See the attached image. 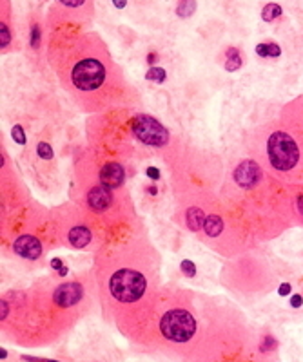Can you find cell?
<instances>
[{
  "label": "cell",
  "instance_id": "cell-21",
  "mask_svg": "<svg viewBox=\"0 0 303 362\" xmlns=\"http://www.w3.org/2000/svg\"><path fill=\"white\" fill-rule=\"evenodd\" d=\"M11 134H13V139H15V141H18L20 145L26 143V134H24L22 127H18V125H17V127H13Z\"/></svg>",
  "mask_w": 303,
  "mask_h": 362
},
{
  "label": "cell",
  "instance_id": "cell-8",
  "mask_svg": "<svg viewBox=\"0 0 303 362\" xmlns=\"http://www.w3.org/2000/svg\"><path fill=\"white\" fill-rule=\"evenodd\" d=\"M124 167L118 165V163H107L106 167L100 170V181L102 187L106 189H116L120 185L124 183Z\"/></svg>",
  "mask_w": 303,
  "mask_h": 362
},
{
  "label": "cell",
  "instance_id": "cell-29",
  "mask_svg": "<svg viewBox=\"0 0 303 362\" xmlns=\"http://www.w3.org/2000/svg\"><path fill=\"white\" fill-rule=\"evenodd\" d=\"M51 266L55 268V270H62V261H60V259H53Z\"/></svg>",
  "mask_w": 303,
  "mask_h": 362
},
{
  "label": "cell",
  "instance_id": "cell-9",
  "mask_svg": "<svg viewBox=\"0 0 303 362\" xmlns=\"http://www.w3.org/2000/svg\"><path fill=\"white\" fill-rule=\"evenodd\" d=\"M15 252L26 259H38L42 254V246L40 241L33 235H22L15 241Z\"/></svg>",
  "mask_w": 303,
  "mask_h": 362
},
{
  "label": "cell",
  "instance_id": "cell-26",
  "mask_svg": "<svg viewBox=\"0 0 303 362\" xmlns=\"http://www.w3.org/2000/svg\"><path fill=\"white\" fill-rule=\"evenodd\" d=\"M289 292H291V284L289 283H283L280 286V290H278V294H280V296H287Z\"/></svg>",
  "mask_w": 303,
  "mask_h": 362
},
{
  "label": "cell",
  "instance_id": "cell-15",
  "mask_svg": "<svg viewBox=\"0 0 303 362\" xmlns=\"http://www.w3.org/2000/svg\"><path fill=\"white\" fill-rule=\"evenodd\" d=\"M280 15H281V7L278 6V4H267V6L264 7V11H262V17H264V20H267V22L278 18Z\"/></svg>",
  "mask_w": 303,
  "mask_h": 362
},
{
  "label": "cell",
  "instance_id": "cell-24",
  "mask_svg": "<svg viewBox=\"0 0 303 362\" xmlns=\"http://www.w3.org/2000/svg\"><path fill=\"white\" fill-rule=\"evenodd\" d=\"M267 51H269V56H272V58H276V56H280V47L276 44H267Z\"/></svg>",
  "mask_w": 303,
  "mask_h": 362
},
{
  "label": "cell",
  "instance_id": "cell-14",
  "mask_svg": "<svg viewBox=\"0 0 303 362\" xmlns=\"http://www.w3.org/2000/svg\"><path fill=\"white\" fill-rule=\"evenodd\" d=\"M227 56H229V58H227L225 69H227V71H236V69H238V67L241 66L240 53H238V51H236V49H229V51H227Z\"/></svg>",
  "mask_w": 303,
  "mask_h": 362
},
{
  "label": "cell",
  "instance_id": "cell-35",
  "mask_svg": "<svg viewBox=\"0 0 303 362\" xmlns=\"http://www.w3.org/2000/svg\"><path fill=\"white\" fill-rule=\"evenodd\" d=\"M147 60H149V62H154V60H156V56H154V55H149V58H147Z\"/></svg>",
  "mask_w": 303,
  "mask_h": 362
},
{
  "label": "cell",
  "instance_id": "cell-10",
  "mask_svg": "<svg viewBox=\"0 0 303 362\" xmlns=\"http://www.w3.org/2000/svg\"><path fill=\"white\" fill-rule=\"evenodd\" d=\"M87 203L93 210L96 212H102L106 210L107 206L111 205V194H109V189L106 187H95V189H91V192L87 194Z\"/></svg>",
  "mask_w": 303,
  "mask_h": 362
},
{
  "label": "cell",
  "instance_id": "cell-7",
  "mask_svg": "<svg viewBox=\"0 0 303 362\" xmlns=\"http://www.w3.org/2000/svg\"><path fill=\"white\" fill-rule=\"evenodd\" d=\"M80 297H82V286L76 283H66L62 286H58L55 290V302L58 306H64V308H69L76 304L80 301Z\"/></svg>",
  "mask_w": 303,
  "mask_h": 362
},
{
  "label": "cell",
  "instance_id": "cell-1",
  "mask_svg": "<svg viewBox=\"0 0 303 362\" xmlns=\"http://www.w3.org/2000/svg\"><path fill=\"white\" fill-rule=\"evenodd\" d=\"M147 288V281L140 272L135 270H118L109 281V290L113 297L120 302H135L138 301Z\"/></svg>",
  "mask_w": 303,
  "mask_h": 362
},
{
  "label": "cell",
  "instance_id": "cell-30",
  "mask_svg": "<svg viewBox=\"0 0 303 362\" xmlns=\"http://www.w3.org/2000/svg\"><path fill=\"white\" fill-rule=\"evenodd\" d=\"M26 361H31V362H58V361H44V359H35V357H24Z\"/></svg>",
  "mask_w": 303,
  "mask_h": 362
},
{
  "label": "cell",
  "instance_id": "cell-22",
  "mask_svg": "<svg viewBox=\"0 0 303 362\" xmlns=\"http://www.w3.org/2000/svg\"><path fill=\"white\" fill-rule=\"evenodd\" d=\"M38 42H40V29L35 26V28L31 29V45H33V47H38Z\"/></svg>",
  "mask_w": 303,
  "mask_h": 362
},
{
  "label": "cell",
  "instance_id": "cell-11",
  "mask_svg": "<svg viewBox=\"0 0 303 362\" xmlns=\"http://www.w3.org/2000/svg\"><path fill=\"white\" fill-rule=\"evenodd\" d=\"M91 241V232L85 227H76L69 232V243L76 248H84L85 245H89Z\"/></svg>",
  "mask_w": 303,
  "mask_h": 362
},
{
  "label": "cell",
  "instance_id": "cell-5",
  "mask_svg": "<svg viewBox=\"0 0 303 362\" xmlns=\"http://www.w3.org/2000/svg\"><path fill=\"white\" fill-rule=\"evenodd\" d=\"M133 131L142 143L151 145V147H163L169 139L167 129L147 114L136 116V120L133 122Z\"/></svg>",
  "mask_w": 303,
  "mask_h": 362
},
{
  "label": "cell",
  "instance_id": "cell-33",
  "mask_svg": "<svg viewBox=\"0 0 303 362\" xmlns=\"http://www.w3.org/2000/svg\"><path fill=\"white\" fill-rule=\"evenodd\" d=\"M114 7H125V2H114Z\"/></svg>",
  "mask_w": 303,
  "mask_h": 362
},
{
  "label": "cell",
  "instance_id": "cell-12",
  "mask_svg": "<svg viewBox=\"0 0 303 362\" xmlns=\"http://www.w3.org/2000/svg\"><path fill=\"white\" fill-rule=\"evenodd\" d=\"M203 223H205V216H203V212L200 208H189L187 210V225H189V229L192 232L202 229Z\"/></svg>",
  "mask_w": 303,
  "mask_h": 362
},
{
  "label": "cell",
  "instance_id": "cell-18",
  "mask_svg": "<svg viewBox=\"0 0 303 362\" xmlns=\"http://www.w3.org/2000/svg\"><path fill=\"white\" fill-rule=\"evenodd\" d=\"M37 151H38V156L42 158V160H51V158H53V149H51L47 143H44V141L38 143V149H37Z\"/></svg>",
  "mask_w": 303,
  "mask_h": 362
},
{
  "label": "cell",
  "instance_id": "cell-3",
  "mask_svg": "<svg viewBox=\"0 0 303 362\" xmlns=\"http://www.w3.org/2000/svg\"><path fill=\"white\" fill-rule=\"evenodd\" d=\"M160 329L165 339L173 342H187L196 331V321L186 310H171L160 321Z\"/></svg>",
  "mask_w": 303,
  "mask_h": 362
},
{
  "label": "cell",
  "instance_id": "cell-31",
  "mask_svg": "<svg viewBox=\"0 0 303 362\" xmlns=\"http://www.w3.org/2000/svg\"><path fill=\"white\" fill-rule=\"evenodd\" d=\"M6 315H7V302H2V313H0V317L6 319Z\"/></svg>",
  "mask_w": 303,
  "mask_h": 362
},
{
  "label": "cell",
  "instance_id": "cell-19",
  "mask_svg": "<svg viewBox=\"0 0 303 362\" xmlns=\"http://www.w3.org/2000/svg\"><path fill=\"white\" fill-rule=\"evenodd\" d=\"M180 268H182V272L186 273V275H189V277H192V275L196 273V266H194V264H192V261H189V259L182 261Z\"/></svg>",
  "mask_w": 303,
  "mask_h": 362
},
{
  "label": "cell",
  "instance_id": "cell-16",
  "mask_svg": "<svg viewBox=\"0 0 303 362\" xmlns=\"http://www.w3.org/2000/svg\"><path fill=\"white\" fill-rule=\"evenodd\" d=\"M147 80H152V82H158V84H162L163 80H165V71L160 69V67H152L149 69V72L146 74Z\"/></svg>",
  "mask_w": 303,
  "mask_h": 362
},
{
  "label": "cell",
  "instance_id": "cell-2",
  "mask_svg": "<svg viewBox=\"0 0 303 362\" xmlns=\"http://www.w3.org/2000/svg\"><path fill=\"white\" fill-rule=\"evenodd\" d=\"M267 152H269V160L276 170L287 172L294 168V165L300 160V151H298L296 141L289 136L287 132H274L267 141Z\"/></svg>",
  "mask_w": 303,
  "mask_h": 362
},
{
  "label": "cell",
  "instance_id": "cell-17",
  "mask_svg": "<svg viewBox=\"0 0 303 362\" xmlns=\"http://www.w3.org/2000/svg\"><path fill=\"white\" fill-rule=\"evenodd\" d=\"M194 7H196L194 2H182V4H178V7H176V13H178L180 17H189V15H192Z\"/></svg>",
  "mask_w": 303,
  "mask_h": 362
},
{
  "label": "cell",
  "instance_id": "cell-23",
  "mask_svg": "<svg viewBox=\"0 0 303 362\" xmlns=\"http://www.w3.org/2000/svg\"><path fill=\"white\" fill-rule=\"evenodd\" d=\"M272 348H276V340L272 339V337H267V339L264 340V344H262V351H269V350H272Z\"/></svg>",
  "mask_w": 303,
  "mask_h": 362
},
{
  "label": "cell",
  "instance_id": "cell-27",
  "mask_svg": "<svg viewBox=\"0 0 303 362\" xmlns=\"http://www.w3.org/2000/svg\"><path fill=\"white\" fill-rule=\"evenodd\" d=\"M302 302H303L302 296H292L291 304H292V306H294V308H300V306H302Z\"/></svg>",
  "mask_w": 303,
  "mask_h": 362
},
{
  "label": "cell",
  "instance_id": "cell-32",
  "mask_svg": "<svg viewBox=\"0 0 303 362\" xmlns=\"http://www.w3.org/2000/svg\"><path fill=\"white\" fill-rule=\"evenodd\" d=\"M298 206H300V210H302V214H303V196L298 199Z\"/></svg>",
  "mask_w": 303,
  "mask_h": 362
},
{
  "label": "cell",
  "instance_id": "cell-25",
  "mask_svg": "<svg viewBox=\"0 0 303 362\" xmlns=\"http://www.w3.org/2000/svg\"><path fill=\"white\" fill-rule=\"evenodd\" d=\"M256 53H258L260 56H269V51H267V44H258L256 45Z\"/></svg>",
  "mask_w": 303,
  "mask_h": 362
},
{
  "label": "cell",
  "instance_id": "cell-13",
  "mask_svg": "<svg viewBox=\"0 0 303 362\" xmlns=\"http://www.w3.org/2000/svg\"><path fill=\"white\" fill-rule=\"evenodd\" d=\"M203 230H205V234L211 235V237H216V235H220V232L224 230L222 217H218V216H209V217H205Z\"/></svg>",
  "mask_w": 303,
  "mask_h": 362
},
{
  "label": "cell",
  "instance_id": "cell-6",
  "mask_svg": "<svg viewBox=\"0 0 303 362\" xmlns=\"http://www.w3.org/2000/svg\"><path fill=\"white\" fill-rule=\"evenodd\" d=\"M260 178H262V170L251 160H245L243 163H240L234 170L236 183L240 185V187H243V189H253L254 185L260 181Z\"/></svg>",
  "mask_w": 303,
  "mask_h": 362
},
{
  "label": "cell",
  "instance_id": "cell-28",
  "mask_svg": "<svg viewBox=\"0 0 303 362\" xmlns=\"http://www.w3.org/2000/svg\"><path fill=\"white\" fill-rule=\"evenodd\" d=\"M147 176H151L152 179H158V176H160V174H158V168H154V167L147 168Z\"/></svg>",
  "mask_w": 303,
  "mask_h": 362
},
{
  "label": "cell",
  "instance_id": "cell-20",
  "mask_svg": "<svg viewBox=\"0 0 303 362\" xmlns=\"http://www.w3.org/2000/svg\"><path fill=\"white\" fill-rule=\"evenodd\" d=\"M9 40H11V36H9V29H7V26H0V44H2V47H6L7 44H9Z\"/></svg>",
  "mask_w": 303,
  "mask_h": 362
},
{
  "label": "cell",
  "instance_id": "cell-4",
  "mask_svg": "<svg viewBox=\"0 0 303 362\" xmlns=\"http://www.w3.org/2000/svg\"><path fill=\"white\" fill-rule=\"evenodd\" d=\"M106 66L98 58H82L71 71V82L80 91H96L106 82Z\"/></svg>",
  "mask_w": 303,
  "mask_h": 362
},
{
  "label": "cell",
  "instance_id": "cell-34",
  "mask_svg": "<svg viewBox=\"0 0 303 362\" xmlns=\"http://www.w3.org/2000/svg\"><path fill=\"white\" fill-rule=\"evenodd\" d=\"M0 357H2V359H6V357H7V351L2 350V351H0Z\"/></svg>",
  "mask_w": 303,
  "mask_h": 362
}]
</instances>
